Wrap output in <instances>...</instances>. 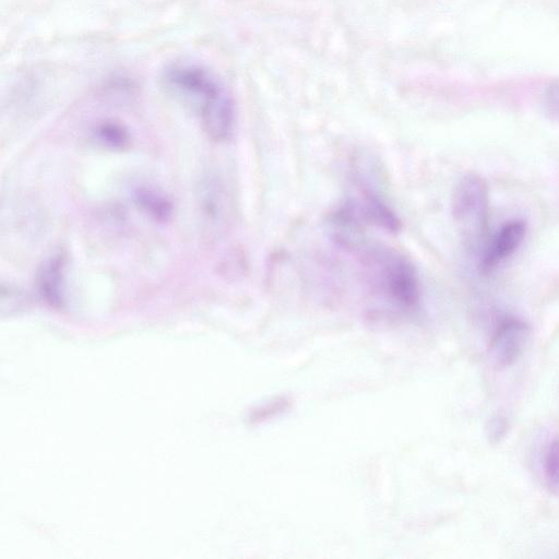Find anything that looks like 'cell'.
I'll return each mask as SVG.
<instances>
[{"label":"cell","instance_id":"6da1fadb","mask_svg":"<svg viewBox=\"0 0 559 559\" xmlns=\"http://www.w3.org/2000/svg\"><path fill=\"white\" fill-rule=\"evenodd\" d=\"M338 243L361 268L368 291L398 312H412L421 303V283L411 261L395 248L342 234Z\"/></svg>","mask_w":559,"mask_h":559},{"label":"cell","instance_id":"7a4b0ae2","mask_svg":"<svg viewBox=\"0 0 559 559\" xmlns=\"http://www.w3.org/2000/svg\"><path fill=\"white\" fill-rule=\"evenodd\" d=\"M166 87L201 117L210 138L228 140L235 128L231 95L212 71L199 64L176 63L164 73Z\"/></svg>","mask_w":559,"mask_h":559},{"label":"cell","instance_id":"3957f363","mask_svg":"<svg viewBox=\"0 0 559 559\" xmlns=\"http://www.w3.org/2000/svg\"><path fill=\"white\" fill-rule=\"evenodd\" d=\"M489 186L479 175L469 174L458 183L453 198V214L470 242H477L489 221Z\"/></svg>","mask_w":559,"mask_h":559},{"label":"cell","instance_id":"277c9868","mask_svg":"<svg viewBox=\"0 0 559 559\" xmlns=\"http://www.w3.org/2000/svg\"><path fill=\"white\" fill-rule=\"evenodd\" d=\"M530 336L531 328L526 320L513 315L499 318L489 344L492 364L497 368L513 366L525 352Z\"/></svg>","mask_w":559,"mask_h":559},{"label":"cell","instance_id":"5b68a950","mask_svg":"<svg viewBox=\"0 0 559 559\" xmlns=\"http://www.w3.org/2000/svg\"><path fill=\"white\" fill-rule=\"evenodd\" d=\"M527 233L526 221L515 219L506 222L483 248L479 263L483 275H491L513 257L525 242Z\"/></svg>","mask_w":559,"mask_h":559},{"label":"cell","instance_id":"8992f818","mask_svg":"<svg viewBox=\"0 0 559 559\" xmlns=\"http://www.w3.org/2000/svg\"><path fill=\"white\" fill-rule=\"evenodd\" d=\"M65 260L56 256L42 267L38 277V288L43 299L54 306L64 302Z\"/></svg>","mask_w":559,"mask_h":559},{"label":"cell","instance_id":"52a82bcc","mask_svg":"<svg viewBox=\"0 0 559 559\" xmlns=\"http://www.w3.org/2000/svg\"><path fill=\"white\" fill-rule=\"evenodd\" d=\"M135 199L137 205L156 221L166 222L172 217L173 207L170 200L153 190L138 189Z\"/></svg>","mask_w":559,"mask_h":559},{"label":"cell","instance_id":"ba28073f","mask_svg":"<svg viewBox=\"0 0 559 559\" xmlns=\"http://www.w3.org/2000/svg\"><path fill=\"white\" fill-rule=\"evenodd\" d=\"M102 145L107 148L121 150L129 145L130 136L127 129L116 122H103L94 132Z\"/></svg>","mask_w":559,"mask_h":559},{"label":"cell","instance_id":"9c48e42d","mask_svg":"<svg viewBox=\"0 0 559 559\" xmlns=\"http://www.w3.org/2000/svg\"><path fill=\"white\" fill-rule=\"evenodd\" d=\"M544 477L549 489L559 495V437L547 446L543 460Z\"/></svg>","mask_w":559,"mask_h":559},{"label":"cell","instance_id":"30bf717a","mask_svg":"<svg viewBox=\"0 0 559 559\" xmlns=\"http://www.w3.org/2000/svg\"><path fill=\"white\" fill-rule=\"evenodd\" d=\"M508 421L502 415H495L487 425V437L492 444L501 443L508 433Z\"/></svg>","mask_w":559,"mask_h":559},{"label":"cell","instance_id":"8fae6325","mask_svg":"<svg viewBox=\"0 0 559 559\" xmlns=\"http://www.w3.org/2000/svg\"><path fill=\"white\" fill-rule=\"evenodd\" d=\"M544 105L547 112L559 118V82L546 89Z\"/></svg>","mask_w":559,"mask_h":559}]
</instances>
